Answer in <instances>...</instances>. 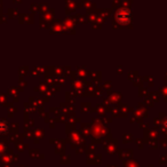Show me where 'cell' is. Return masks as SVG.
Here are the masks:
<instances>
[{"label":"cell","mask_w":167,"mask_h":167,"mask_svg":"<svg viewBox=\"0 0 167 167\" xmlns=\"http://www.w3.org/2000/svg\"><path fill=\"white\" fill-rule=\"evenodd\" d=\"M117 20L120 23H127L128 21H131V13L126 9H121L117 13Z\"/></svg>","instance_id":"1"}]
</instances>
